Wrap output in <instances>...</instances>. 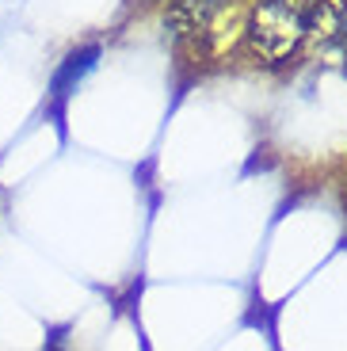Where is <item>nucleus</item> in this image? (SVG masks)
<instances>
[{"label":"nucleus","instance_id":"f257e3e1","mask_svg":"<svg viewBox=\"0 0 347 351\" xmlns=\"http://www.w3.org/2000/svg\"><path fill=\"white\" fill-rule=\"evenodd\" d=\"M244 38H248V50L260 62L278 65L305 43V16L294 12L290 4H283V0H256L248 8Z\"/></svg>","mask_w":347,"mask_h":351},{"label":"nucleus","instance_id":"f03ea898","mask_svg":"<svg viewBox=\"0 0 347 351\" xmlns=\"http://www.w3.org/2000/svg\"><path fill=\"white\" fill-rule=\"evenodd\" d=\"M248 8L252 4H244V0H226V4L195 31V38H199L206 58L217 62V58H229V53L237 50V43L244 38V27H248Z\"/></svg>","mask_w":347,"mask_h":351},{"label":"nucleus","instance_id":"7ed1b4c3","mask_svg":"<svg viewBox=\"0 0 347 351\" xmlns=\"http://www.w3.org/2000/svg\"><path fill=\"white\" fill-rule=\"evenodd\" d=\"M226 0H172L168 4V27L176 35H195Z\"/></svg>","mask_w":347,"mask_h":351},{"label":"nucleus","instance_id":"20e7f679","mask_svg":"<svg viewBox=\"0 0 347 351\" xmlns=\"http://www.w3.org/2000/svg\"><path fill=\"white\" fill-rule=\"evenodd\" d=\"M344 19H347V0H317L305 16V38L324 43L344 27Z\"/></svg>","mask_w":347,"mask_h":351},{"label":"nucleus","instance_id":"39448f33","mask_svg":"<svg viewBox=\"0 0 347 351\" xmlns=\"http://www.w3.org/2000/svg\"><path fill=\"white\" fill-rule=\"evenodd\" d=\"M96 58H99V46H84V50L69 53V58H65V65L58 69V77H53V92H58V96H69V88L77 84V80L84 77L92 65H96Z\"/></svg>","mask_w":347,"mask_h":351},{"label":"nucleus","instance_id":"423d86ee","mask_svg":"<svg viewBox=\"0 0 347 351\" xmlns=\"http://www.w3.org/2000/svg\"><path fill=\"white\" fill-rule=\"evenodd\" d=\"M283 4H290L294 12H302V16H309V8L317 4V0H283Z\"/></svg>","mask_w":347,"mask_h":351}]
</instances>
